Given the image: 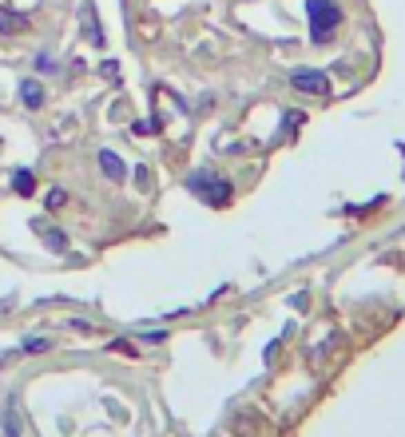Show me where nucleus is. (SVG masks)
Masks as SVG:
<instances>
[{
    "label": "nucleus",
    "mask_w": 405,
    "mask_h": 437,
    "mask_svg": "<svg viewBox=\"0 0 405 437\" xmlns=\"http://www.w3.org/2000/svg\"><path fill=\"white\" fill-rule=\"evenodd\" d=\"M103 76H108V80H115V76H119V64H112V60H108V64H103Z\"/></svg>",
    "instance_id": "12"
},
{
    "label": "nucleus",
    "mask_w": 405,
    "mask_h": 437,
    "mask_svg": "<svg viewBox=\"0 0 405 437\" xmlns=\"http://www.w3.org/2000/svg\"><path fill=\"white\" fill-rule=\"evenodd\" d=\"M306 20H310V36L318 44H326L334 36V28L342 24V8L334 0H306Z\"/></svg>",
    "instance_id": "1"
},
{
    "label": "nucleus",
    "mask_w": 405,
    "mask_h": 437,
    "mask_svg": "<svg viewBox=\"0 0 405 437\" xmlns=\"http://www.w3.org/2000/svg\"><path fill=\"white\" fill-rule=\"evenodd\" d=\"M28 20L20 17V12H12V8H0V32H20Z\"/></svg>",
    "instance_id": "6"
},
{
    "label": "nucleus",
    "mask_w": 405,
    "mask_h": 437,
    "mask_svg": "<svg viewBox=\"0 0 405 437\" xmlns=\"http://www.w3.org/2000/svg\"><path fill=\"white\" fill-rule=\"evenodd\" d=\"M83 28L92 32V44H103V32H99V24H96V8L92 4H83Z\"/></svg>",
    "instance_id": "7"
},
{
    "label": "nucleus",
    "mask_w": 405,
    "mask_h": 437,
    "mask_svg": "<svg viewBox=\"0 0 405 437\" xmlns=\"http://www.w3.org/2000/svg\"><path fill=\"white\" fill-rule=\"evenodd\" d=\"M40 235H44V243L52 246V251H64L68 239H64V231H52V227H40Z\"/></svg>",
    "instance_id": "9"
},
{
    "label": "nucleus",
    "mask_w": 405,
    "mask_h": 437,
    "mask_svg": "<svg viewBox=\"0 0 405 437\" xmlns=\"http://www.w3.org/2000/svg\"><path fill=\"white\" fill-rule=\"evenodd\" d=\"M20 99H24L28 108H40V104H44V92H40V84H36V80H24V84H20Z\"/></svg>",
    "instance_id": "5"
},
{
    "label": "nucleus",
    "mask_w": 405,
    "mask_h": 437,
    "mask_svg": "<svg viewBox=\"0 0 405 437\" xmlns=\"http://www.w3.org/2000/svg\"><path fill=\"white\" fill-rule=\"evenodd\" d=\"M290 84L298 92H310V96H326L330 92V80H326V72H318V68H298L290 76Z\"/></svg>",
    "instance_id": "3"
},
{
    "label": "nucleus",
    "mask_w": 405,
    "mask_h": 437,
    "mask_svg": "<svg viewBox=\"0 0 405 437\" xmlns=\"http://www.w3.org/2000/svg\"><path fill=\"white\" fill-rule=\"evenodd\" d=\"M12 191H17V195H32L36 191L32 171H17V175H12Z\"/></svg>",
    "instance_id": "8"
},
{
    "label": "nucleus",
    "mask_w": 405,
    "mask_h": 437,
    "mask_svg": "<svg viewBox=\"0 0 405 437\" xmlns=\"http://www.w3.org/2000/svg\"><path fill=\"white\" fill-rule=\"evenodd\" d=\"M187 191L191 195H199L207 207H227L230 203V183L227 179H219V175H211V171H195V175H187Z\"/></svg>",
    "instance_id": "2"
},
{
    "label": "nucleus",
    "mask_w": 405,
    "mask_h": 437,
    "mask_svg": "<svg viewBox=\"0 0 405 437\" xmlns=\"http://www.w3.org/2000/svg\"><path fill=\"white\" fill-rule=\"evenodd\" d=\"M64 199H68V195H64V191H52V195H48V207H52V211H56V207H60V203H64Z\"/></svg>",
    "instance_id": "11"
},
{
    "label": "nucleus",
    "mask_w": 405,
    "mask_h": 437,
    "mask_svg": "<svg viewBox=\"0 0 405 437\" xmlns=\"http://www.w3.org/2000/svg\"><path fill=\"white\" fill-rule=\"evenodd\" d=\"M48 346H52L48 338H32V342H24V350H32V354H36V350H48Z\"/></svg>",
    "instance_id": "10"
},
{
    "label": "nucleus",
    "mask_w": 405,
    "mask_h": 437,
    "mask_svg": "<svg viewBox=\"0 0 405 437\" xmlns=\"http://www.w3.org/2000/svg\"><path fill=\"white\" fill-rule=\"evenodd\" d=\"M99 167H103V175L108 179H124L128 175V163L119 159L115 151H99Z\"/></svg>",
    "instance_id": "4"
}]
</instances>
